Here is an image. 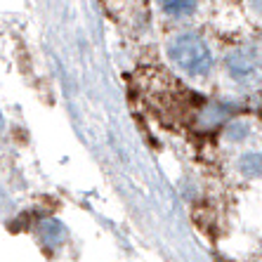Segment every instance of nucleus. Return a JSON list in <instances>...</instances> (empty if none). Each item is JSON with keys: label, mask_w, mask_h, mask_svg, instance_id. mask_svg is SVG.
<instances>
[{"label": "nucleus", "mask_w": 262, "mask_h": 262, "mask_svg": "<svg viewBox=\"0 0 262 262\" xmlns=\"http://www.w3.org/2000/svg\"><path fill=\"white\" fill-rule=\"evenodd\" d=\"M238 170L248 177L262 175V154H244L238 161Z\"/></svg>", "instance_id": "obj_4"}, {"label": "nucleus", "mask_w": 262, "mask_h": 262, "mask_svg": "<svg viewBox=\"0 0 262 262\" xmlns=\"http://www.w3.org/2000/svg\"><path fill=\"white\" fill-rule=\"evenodd\" d=\"M229 69H232V76L234 78H250L257 73V61L255 59H246L244 52H236L234 57H229Z\"/></svg>", "instance_id": "obj_2"}, {"label": "nucleus", "mask_w": 262, "mask_h": 262, "mask_svg": "<svg viewBox=\"0 0 262 262\" xmlns=\"http://www.w3.org/2000/svg\"><path fill=\"white\" fill-rule=\"evenodd\" d=\"M168 57L191 78H206L213 71V52L196 33H180L168 45Z\"/></svg>", "instance_id": "obj_1"}, {"label": "nucleus", "mask_w": 262, "mask_h": 262, "mask_svg": "<svg viewBox=\"0 0 262 262\" xmlns=\"http://www.w3.org/2000/svg\"><path fill=\"white\" fill-rule=\"evenodd\" d=\"M161 7L172 17H187L196 10V0H161Z\"/></svg>", "instance_id": "obj_3"}]
</instances>
